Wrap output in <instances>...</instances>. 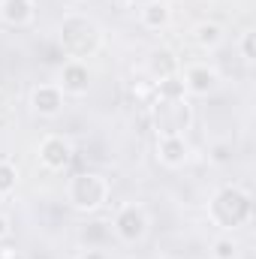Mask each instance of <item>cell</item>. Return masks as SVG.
Masks as SVG:
<instances>
[{
	"label": "cell",
	"mask_w": 256,
	"mask_h": 259,
	"mask_svg": "<svg viewBox=\"0 0 256 259\" xmlns=\"http://www.w3.org/2000/svg\"><path fill=\"white\" fill-rule=\"evenodd\" d=\"M208 214L220 229H238L253 217V199L241 187H220L208 205Z\"/></svg>",
	"instance_id": "6da1fadb"
},
{
	"label": "cell",
	"mask_w": 256,
	"mask_h": 259,
	"mask_svg": "<svg viewBox=\"0 0 256 259\" xmlns=\"http://www.w3.org/2000/svg\"><path fill=\"white\" fill-rule=\"evenodd\" d=\"M100 27L88 15H66L61 21V46L69 55V61H84L100 49Z\"/></svg>",
	"instance_id": "7a4b0ae2"
},
{
	"label": "cell",
	"mask_w": 256,
	"mask_h": 259,
	"mask_svg": "<svg viewBox=\"0 0 256 259\" xmlns=\"http://www.w3.org/2000/svg\"><path fill=\"white\" fill-rule=\"evenodd\" d=\"M66 199H69V205L75 211L91 214V211H97V208L106 205V199H109V181L103 175H97V172H78L66 184Z\"/></svg>",
	"instance_id": "3957f363"
},
{
	"label": "cell",
	"mask_w": 256,
	"mask_h": 259,
	"mask_svg": "<svg viewBox=\"0 0 256 259\" xmlns=\"http://www.w3.org/2000/svg\"><path fill=\"white\" fill-rule=\"evenodd\" d=\"M190 121H193V109L187 103V97H175V100L157 97V103H154V127H157L160 136H184Z\"/></svg>",
	"instance_id": "277c9868"
},
{
	"label": "cell",
	"mask_w": 256,
	"mask_h": 259,
	"mask_svg": "<svg viewBox=\"0 0 256 259\" xmlns=\"http://www.w3.org/2000/svg\"><path fill=\"white\" fill-rule=\"evenodd\" d=\"M112 226H115V235H118L121 241L136 244V241H142L145 232H148V214H145L139 205H124V208H118Z\"/></svg>",
	"instance_id": "5b68a950"
},
{
	"label": "cell",
	"mask_w": 256,
	"mask_h": 259,
	"mask_svg": "<svg viewBox=\"0 0 256 259\" xmlns=\"http://www.w3.org/2000/svg\"><path fill=\"white\" fill-rule=\"evenodd\" d=\"M181 81H184V91H187V94H193V97H208V94L217 88L220 78H217V72L208 64H196V66H187V69H184Z\"/></svg>",
	"instance_id": "8992f818"
},
{
	"label": "cell",
	"mask_w": 256,
	"mask_h": 259,
	"mask_svg": "<svg viewBox=\"0 0 256 259\" xmlns=\"http://www.w3.org/2000/svg\"><path fill=\"white\" fill-rule=\"evenodd\" d=\"M39 160L49 169H64L66 163L72 160V145L66 142L64 136H46L39 142Z\"/></svg>",
	"instance_id": "52a82bcc"
},
{
	"label": "cell",
	"mask_w": 256,
	"mask_h": 259,
	"mask_svg": "<svg viewBox=\"0 0 256 259\" xmlns=\"http://www.w3.org/2000/svg\"><path fill=\"white\" fill-rule=\"evenodd\" d=\"M64 94H72V97H81V94H88V88H91V72H88V66L84 61H66L64 69H61V84H58Z\"/></svg>",
	"instance_id": "ba28073f"
},
{
	"label": "cell",
	"mask_w": 256,
	"mask_h": 259,
	"mask_svg": "<svg viewBox=\"0 0 256 259\" xmlns=\"http://www.w3.org/2000/svg\"><path fill=\"white\" fill-rule=\"evenodd\" d=\"M30 106H33V112H39L46 118H55L64 109V91L58 84H39L30 94Z\"/></svg>",
	"instance_id": "9c48e42d"
},
{
	"label": "cell",
	"mask_w": 256,
	"mask_h": 259,
	"mask_svg": "<svg viewBox=\"0 0 256 259\" xmlns=\"http://www.w3.org/2000/svg\"><path fill=\"white\" fill-rule=\"evenodd\" d=\"M157 151H160V160H163L166 166H172V169L184 166L187 157H190V145H187L184 136H160Z\"/></svg>",
	"instance_id": "30bf717a"
},
{
	"label": "cell",
	"mask_w": 256,
	"mask_h": 259,
	"mask_svg": "<svg viewBox=\"0 0 256 259\" xmlns=\"http://www.w3.org/2000/svg\"><path fill=\"white\" fill-rule=\"evenodd\" d=\"M0 18L12 27H24L33 21V0H3L0 3Z\"/></svg>",
	"instance_id": "8fae6325"
},
{
	"label": "cell",
	"mask_w": 256,
	"mask_h": 259,
	"mask_svg": "<svg viewBox=\"0 0 256 259\" xmlns=\"http://www.w3.org/2000/svg\"><path fill=\"white\" fill-rule=\"evenodd\" d=\"M139 18H142V24H145L148 30H163V27L169 24L172 12H169V3H163V0H151V3L142 6Z\"/></svg>",
	"instance_id": "7c38bea8"
},
{
	"label": "cell",
	"mask_w": 256,
	"mask_h": 259,
	"mask_svg": "<svg viewBox=\"0 0 256 259\" xmlns=\"http://www.w3.org/2000/svg\"><path fill=\"white\" fill-rule=\"evenodd\" d=\"M151 72H154L157 81L178 75V58H175L169 49H157V52L151 55Z\"/></svg>",
	"instance_id": "4fadbf2b"
},
{
	"label": "cell",
	"mask_w": 256,
	"mask_h": 259,
	"mask_svg": "<svg viewBox=\"0 0 256 259\" xmlns=\"http://www.w3.org/2000/svg\"><path fill=\"white\" fill-rule=\"evenodd\" d=\"M193 39H196L202 49H214V46L223 42V27H220L217 21H202V24H196Z\"/></svg>",
	"instance_id": "5bb4252c"
},
{
	"label": "cell",
	"mask_w": 256,
	"mask_h": 259,
	"mask_svg": "<svg viewBox=\"0 0 256 259\" xmlns=\"http://www.w3.org/2000/svg\"><path fill=\"white\" fill-rule=\"evenodd\" d=\"M18 187V169L9 160H0V196H9Z\"/></svg>",
	"instance_id": "9a60e30c"
},
{
	"label": "cell",
	"mask_w": 256,
	"mask_h": 259,
	"mask_svg": "<svg viewBox=\"0 0 256 259\" xmlns=\"http://www.w3.org/2000/svg\"><path fill=\"white\" fill-rule=\"evenodd\" d=\"M238 256V244L232 235H220L214 241V259H235Z\"/></svg>",
	"instance_id": "2e32d148"
},
{
	"label": "cell",
	"mask_w": 256,
	"mask_h": 259,
	"mask_svg": "<svg viewBox=\"0 0 256 259\" xmlns=\"http://www.w3.org/2000/svg\"><path fill=\"white\" fill-rule=\"evenodd\" d=\"M241 55H244V61H256V49H253V30H247V33L241 36Z\"/></svg>",
	"instance_id": "e0dca14e"
},
{
	"label": "cell",
	"mask_w": 256,
	"mask_h": 259,
	"mask_svg": "<svg viewBox=\"0 0 256 259\" xmlns=\"http://www.w3.org/2000/svg\"><path fill=\"white\" fill-rule=\"evenodd\" d=\"M9 235H12V220L6 214H0V241H6Z\"/></svg>",
	"instance_id": "ac0fdd59"
},
{
	"label": "cell",
	"mask_w": 256,
	"mask_h": 259,
	"mask_svg": "<svg viewBox=\"0 0 256 259\" xmlns=\"http://www.w3.org/2000/svg\"><path fill=\"white\" fill-rule=\"evenodd\" d=\"M0 3H3V0H0Z\"/></svg>",
	"instance_id": "d6986e66"
}]
</instances>
